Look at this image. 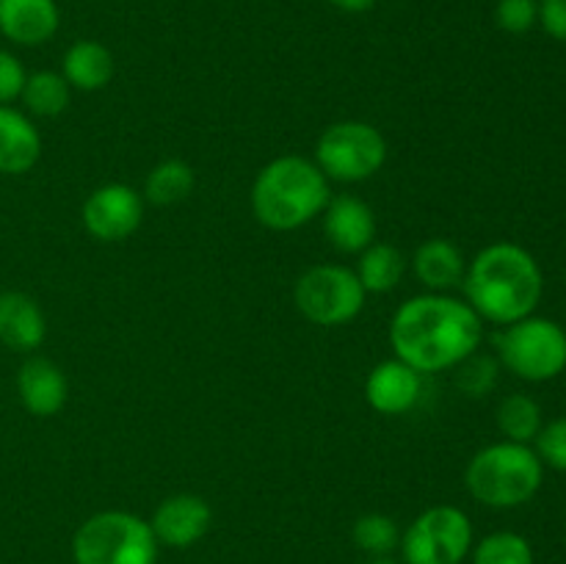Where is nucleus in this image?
Wrapping results in <instances>:
<instances>
[{
  "mask_svg": "<svg viewBox=\"0 0 566 564\" xmlns=\"http://www.w3.org/2000/svg\"><path fill=\"white\" fill-rule=\"evenodd\" d=\"M25 66L14 53L0 48V105H11L20 100L22 86H25Z\"/></svg>",
  "mask_w": 566,
  "mask_h": 564,
  "instance_id": "c85d7f7f",
  "label": "nucleus"
},
{
  "mask_svg": "<svg viewBox=\"0 0 566 564\" xmlns=\"http://www.w3.org/2000/svg\"><path fill=\"white\" fill-rule=\"evenodd\" d=\"M423 390V374L392 357L376 365L365 379V398L379 415H403L418 404Z\"/></svg>",
  "mask_w": 566,
  "mask_h": 564,
  "instance_id": "ddd939ff",
  "label": "nucleus"
},
{
  "mask_svg": "<svg viewBox=\"0 0 566 564\" xmlns=\"http://www.w3.org/2000/svg\"><path fill=\"white\" fill-rule=\"evenodd\" d=\"M70 83L64 81L61 72L53 70H39L31 72L25 77V86H22V105L28 108V114L42 116V119H53V116L64 114L66 105H70Z\"/></svg>",
  "mask_w": 566,
  "mask_h": 564,
  "instance_id": "412c9836",
  "label": "nucleus"
},
{
  "mask_svg": "<svg viewBox=\"0 0 566 564\" xmlns=\"http://www.w3.org/2000/svg\"><path fill=\"white\" fill-rule=\"evenodd\" d=\"M210 523H213V509L193 492H180V495L160 501L149 520L158 545L169 547H191L193 542L208 534Z\"/></svg>",
  "mask_w": 566,
  "mask_h": 564,
  "instance_id": "9b49d317",
  "label": "nucleus"
},
{
  "mask_svg": "<svg viewBox=\"0 0 566 564\" xmlns=\"http://www.w3.org/2000/svg\"><path fill=\"white\" fill-rule=\"evenodd\" d=\"M249 199L260 224L276 232H291L324 213L332 191L315 160L282 155L258 171Z\"/></svg>",
  "mask_w": 566,
  "mask_h": 564,
  "instance_id": "7ed1b4c3",
  "label": "nucleus"
},
{
  "mask_svg": "<svg viewBox=\"0 0 566 564\" xmlns=\"http://www.w3.org/2000/svg\"><path fill=\"white\" fill-rule=\"evenodd\" d=\"M48 337V318L33 296L22 291L0 293V343L11 352H33Z\"/></svg>",
  "mask_w": 566,
  "mask_h": 564,
  "instance_id": "dca6fc26",
  "label": "nucleus"
},
{
  "mask_svg": "<svg viewBox=\"0 0 566 564\" xmlns=\"http://www.w3.org/2000/svg\"><path fill=\"white\" fill-rule=\"evenodd\" d=\"M75 564H155L158 540L149 520L122 509L97 512L72 536Z\"/></svg>",
  "mask_w": 566,
  "mask_h": 564,
  "instance_id": "39448f33",
  "label": "nucleus"
},
{
  "mask_svg": "<svg viewBox=\"0 0 566 564\" xmlns=\"http://www.w3.org/2000/svg\"><path fill=\"white\" fill-rule=\"evenodd\" d=\"M61 75L70 83V88L81 92H99L114 77V55L103 42L94 39H77L70 44L61 61Z\"/></svg>",
  "mask_w": 566,
  "mask_h": 564,
  "instance_id": "6ab92c4d",
  "label": "nucleus"
},
{
  "mask_svg": "<svg viewBox=\"0 0 566 564\" xmlns=\"http://www.w3.org/2000/svg\"><path fill=\"white\" fill-rule=\"evenodd\" d=\"M403 271H407V258L392 243L374 241L359 252L357 276L368 293H390L403 280Z\"/></svg>",
  "mask_w": 566,
  "mask_h": 564,
  "instance_id": "aec40b11",
  "label": "nucleus"
},
{
  "mask_svg": "<svg viewBox=\"0 0 566 564\" xmlns=\"http://www.w3.org/2000/svg\"><path fill=\"white\" fill-rule=\"evenodd\" d=\"M412 269L426 291L446 293L451 288L462 285L468 260H464L462 249L448 241V238H429V241L415 249Z\"/></svg>",
  "mask_w": 566,
  "mask_h": 564,
  "instance_id": "a211bd4d",
  "label": "nucleus"
},
{
  "mask_svg": "<svg viewBox=\"0 0 566 564\" xmlns=\"http://www.w3.org/2000/svg\"><path fill=\"white\" fill-rule=\"evenodd\" d=\"M42 158V136L31 116L0 105V175H25Z\"/></svg>",
  "mask_w": 566,
  "mask_h": 564,
  "instance_id": "f3484780",
  "label": "nucleus"
},
{
  "mask_svg": "<svg viewBox=\"0 0 566 564\" xmlns=\"http://www.w3.org/2000/svg\"><path fill=\"white\" fill-rule=\"evenodd\" d=\"M354 542L363 553H368L370 558L390 556L398 545H401V531L398 523L387 514L370 512L354 523Z\"/></svg>",
  "mask_w": 566,
  "mask_h": 564,
  "instance_id": "393cba45",
  "label": "nucleus"
},
{
  "mask_svg": "<svg viewBox=\"0 0 566 564\" xmlns=\"http://www.w3.org/2000/svg\"><path fill=\"white\" fill-rule=\"evenodd\" d=\"M495 22L501 31L528 33L539 22V0H497Z\"/></svg>",
  "mask_w": 566,
  "mask_h": 564,
  "instance_id": "bb28decb",
  "label": "nucleus"
},
{
  "mask_svg": "<svg viewBox=\"0 0 566 564\" xmlns=\"http://www.w3.org/2000/svg\"><path fill=\"white\" fill-rule=\"evenodd\" d=\"M387 160V142L379 127L359 119L335 122L315 144V164L326 180L363 182L374 177Z\"/></svg>",
  "mask_w": 566,
  "mask_h": 564,
  "instance_id": "6e6552de",
  "label": "nucleus"
},
{
  "mask_svg": "<svg viewBox=\"0 0 566 564\" xmlns=\"http://www.w3.org/2000/svg\"><path fill=\"white\" fill-rule=\"evenodd\" d=\"M329 3L335 6V9L348 11V14H363V11L374 9L376 0H329Z\"/></svg>",
  "mask_w": 566,
  "mask_h": 564,
  "instance_id": "7c9ffc66",
  "label": "nucleus"
},
{
  "mask_svg": "<svg viewBox=\"0 0 566 564\" xmlns=\"http://www.w3.org/2000/svg\"><path fill=\"white\" fill-rule=\"evenodd\" d=\"M542 426L545 420H542V407L536 398L525 396V393H512L497 404V429L503 431L506 440L531 446Z\"/></svg>",
  "mask_w": 566,
  "mask_h": 564,
  "instance_id": "5701e85b",
  "label": "nucleus"
},
{
  "mask_svg": "<svg viewBox=\"0 0 566 564\" xmlns=\"http://www.w3.org/2000/svg\"><path fill=\"white\" fill-rule=\"evenodd\" d=\"M536 457L542 459L545 468L562 470L566 473V418H556L545 424L536 435Z\"/></svg>",
  "mask_w": 566,
  "mask_h": 564,
  "instance_id": "cd10ccee",
  "label": "nucleus"
},
{
  "mask_svg": "<svg viewBox=\"0 0 566 564\" xmlns=\"http://www.w3.org/2000/svg\"><path fill=\"white\" fill-rule=\"evenodd\" d=\"M473 564H534V547L523 534L495 531L473 545Z\"/></svg>",
  "mask_w": 566,
  "mask_h": 564,
  "instance_id": "b1692460",
  "label": "nucleus"
},
{
  "mask_svg": "<svg viewBox=\"0 0 566 564\" xmlns=\"http://www.w3.org/2000/svg\"><path fill=\"white\" fill-rule=\"evenodd\" d=\"M497 359L525 382H551L566 368V332L558 321L528 315L495 337Z\"/></svg>",
  "mask_w": 566,
  "mask_h": 564,
  "instance_id": "423d86ee",
  "label": "nucleus"
},
{
  "mask_svg": "<svg viewBox=\"0 0 566 564\" xmlns=\"http://www.w3.org/2000/svg\"><path fill=\"white\" fill-rule=\"evenodd\" d=\"M545 481V464L523 442H492L470 459L464 470L468 492L490 509H514L528 503Z\"/></svg>",
  "mask_w": 566,
  "mask_h": 564,
  "instance_id": "20e7f679",
  "label": "nucleus"
},
{
  "mask_svg": "<svg viewBox=\"0 0 566 564\" xmlns=\"http://www.w3.org/2000/svg\"><path fill=\"white\" fill-rule=\"evenodd\" d=\"M473 551V523L451 503L426 509L401 534L407 564H462Z\"/></svg>",
  "mask_w": 566,
  "mask_h": 564,
  "instance_id": "1a4fd4ad",
  "label": "nucleus"
},
{
  "mask_svg": "<svg viewBox=\"0 0 566 564\" xmlns=\"http://www.w3.org/2000/svg\"><path fill=\"white\" fill-rule=\"evenodd\" d=\"M462 285L468 304L481 321L509 326L534 315L545 291V276L539 260L528 249L512 241H497L470 260Z\"/></svg>",
  "mask_w": 566,
  "mask_h": 564,
  "instance_id": "f03ea898",
  "label": "nucleus"
},
{
  "mask_svg": "<svg viewBox=\"0 0 566 564\" xmlns=\"http://www.w3.org/2000/svg\"><path fill=\"white\" fill-rule=\"evenodd\" d=\"M197 186V177H193V169L180 158L160 160L153 171L147 175V182H144V199L153 205H177L188 197Z\"/></svg>",
  "mask_w": 566,
  "mask_h": 564,
  "instance_id": "4be33fe9",
  "label": "nucleus"
},
{
  "mask_svg": "<svg viewBox=\"0 0 566 564\" xmlns=\"http://www.w3.org/2000/svg\"><path fill=\"white\" fill-rule=\"evenodd\" d=\"M324 236L337 252L359 254L376 238V216L365 199L354 194H337L324 208Z\"/></svg>",
  "mask_w": 566,
  "mask_h": 564,
  "instance_id": "f8f14e48",
  "label": "nucleus"
},
{
  "mask_svg": "<svg viewBox=\"0 0 566 564\" xmlns=\"http://www.w3.org/2000/svg\"><path fill=\"white\" fill-rule=\"evenodd\" d=\"M368 291L357 271L340 263H321L304 271L293 288L296 310L315 326H343L357 318Z\"/></svg>",
  "mask_w": 566,
  "mask_h": 564,
  "instance_id": "0eeeda50",
  "label": "nucleus"
},
{
  "mask_svg": "<svg viewBox=\"0 0 566 564\" xmlns=\"http://www.w3.org/2000/svg\"><path fill=\"white\" fill-rule=\"evenodd\" d=\"M81 219L92 238L103 243H119L142 227L144 197L125 182H105L88 194Z\"/></svg>",
  "mask_w": 566,
  "mask_h": 564,
  "instance_id": "9d476101",
  "label": "nucleus"
},
{
  "mask_svg": "<svg viewBox=\"0 0 566 564\" xmlns=\"http://www.w3.org/2000/svg\"><path fill=\"white\" fill-rule=\"evenodd\" d=\"M17 396L31 415L53 418L64 409L66 396H70V382L53 359L28 357L17 370Z\"/></svg>",
  "mask_w": 566,
  "mask_h": 564,
  "instance_id": "4468645a",
  "label": "nucleus"
},
{
  "mask_svg": "<svg viewBox=\"0 0 566 564\" xmlns=\"http://www.w3.org/2000/svg\"><path fill=\"white\" fill-rule=\"evenodd\" d=\"M365 564H398V562H392L390 556H381V558H368Z\"/></svg>",
  "mask_w": 566,
  "mask_h": 564,
  "instance_id": "2f4dec72",
  "label": "nucleus"
},
{
  "mask_svg": "<svg viewBox=\"0 0 566 564\" xmlns=\"http://www.w3.org/2000/svg\"><path fill=\"white\" fill-rule=\"evenodd\" d=\"M484 321L462 299L448 293L412 296L392 313L390 346L398 359L418 374L457 368L464 357L479 352Z\"/></svg>",
  "mask_w": 566,
  "mask_h": 564,
  "instance_id": "f257e3e1",
  "label": "nucleus"
},
{
  "mask_svg": "<svg viewBox=\"0 0 566 564\" xmlns=\"http://www.w3.org/2000/svg\"><path fill=\"white\" fill-rule=\"evenodd\" d=\"M61 25L55 0H0V33L20 48L50 42Z\"/></svg>",
  "mask_w": 566,
  "mask_h": 564,
  "instance_id": "2eb2a0df",
  "label": "nucleus"
},
{
  "mask_svg": "<svg viewBox=\"0 0 566 564\" xmlns=\"http://www.w3.org/2000/svg\"><path fill=\"white\" fill-rule=\"evenodd\" d=\"M539 25L556 42H566V0H539Z\"/></svg>",
  "mask_w": 566,
  "mask_h": 564,
  "instance_id": "c756f323",
  "label": "nucleus"
},
{
  "mask_svg": "<svg viewBox=\"0 0 566 564\" xmlns=\"http://www.w3.org/2000/svg\"><path fill=\"white\" fill-rule=\"evenodd\" d=\"M501 363L490 354L473 352L457 365V387L470 398H484L495 390Z\"/></svg>",
  "mask_w": 566,
  "mask_h": 564,
  "instance_id": "a878e982",
  "label": "nucleus"
}]
</instances>
